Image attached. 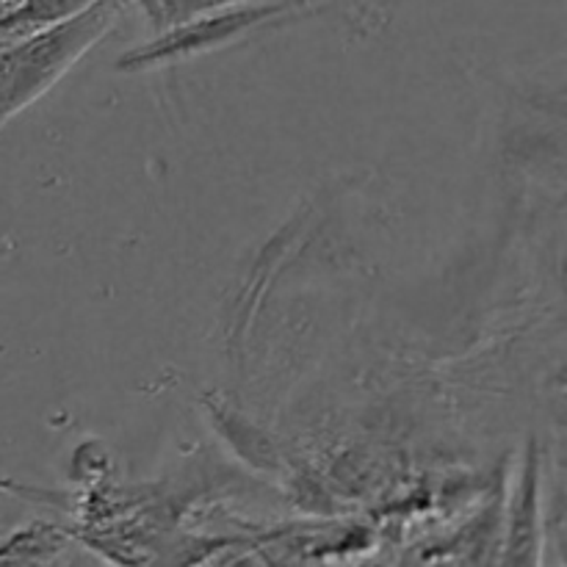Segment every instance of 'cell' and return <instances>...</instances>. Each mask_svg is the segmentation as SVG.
<instances>
[{
    "instance_id": "4",
    "label": "cell",
    "mask_w": 567,
    "mask_h": 567,
    "mask_svg": "<svg viewBox=\"0 0 567 567\" xmlns=\"http://www.w3.org/2000/svg\"><path fill=\"white\" fill-rule=\"evenodd\" d=\"M92 3L94 0H22L17 9L0 17V44L20 42V39L44 31Z\"/></svg>"
},
{
    "instance_id": "2",
    "label": "cell",
    "mask_w": 567,
    "mask_h": 567,
    "mask_svg": "<svg viewBox=\"0 0 567 567\" xmlns=\"http://www.w3.org/2000/svg\"><path fill=\"white\" fill-rule=\"evenodd\" d=\"M302 9H308V0H252V3L230 6V9L205 11V14L161 28L158 37L122 55L116 61V70L144 72L172 64V61L210 53V50L225 48V44L269 25L271 20L297 14Z\"/></svg>"
},
{
    "instance_id": "5",
    "label": "cell",
    "mask_w": 567,
    "mask_h": 567,
    "mask_svg": "<svg viewBox=\"0 0 567 567\" xmlns=\"http://www.w3.org/2000/svg\"><path fill=\"white\" fill-rule=\"evenodd\" d=\"M241 3H252V0H166L164 28L188 20V17L205 14V11L230 9V6H241Z\"/></svg>"
},
{
    "instance_id": "6",
    "label": "cell",
    "mask_w": 567,
    "mask_h": 567,
    "mask_svg": "<svg viewBox=\"0 0 567 567\" xmlns=\"http://www.w3.org/2000/svg\"><path fill=\"white\" fill-rule=\"evenodd\" d=\"M144 9V14L150 17V22L155 25V31H161L166 22V0H136Z\"/></svg>"
},
{
    "instance_id": "1",
    "label": "cell",
    "mask_w": 567,
    "mask_h": 567,
    "mask_svg": "<svg viewBox=\"0 0 567 567\" xmlns=\"http://www.w3.org/2000/svg\"><path fill=\"white\" fill-rule=\"evenodd\" d=\"M122 14V0H94L78 14L31 33L20 42L0 44V127L55 86Z\"/></svg>"
},
{
    "instance_id": "3",
    "label": "cell",
    "mask_w": 567,
    "mask_h": 567,
    "mask_svg": "<svg viewBox=\"0 0 567 567\" xmlns=\"http://www.w3.org/2000/svg\"><path fill=\"white\" fill-rule=\"evenodd\" d=\"M509 551L507 563H537L540 548V454L535 443L526 452L524 471L518 480V493L513 504V520H509Z\"/></svg>"
}]
</instances>
